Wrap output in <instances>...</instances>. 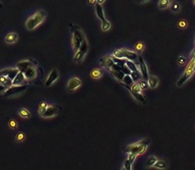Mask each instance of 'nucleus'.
Listing matches in <instances>:
<instances>
[{
  "label": "nucleus",
  "instance_id": "nucleus-1",
  "mask_svg": "<svg viewBox=\"0 0 195 170\" xmlns=\"http://www.w3.org/2000/svg\"><path fill=\"white\" fill-rule=\"evenodd\" d=\"M150 143V139H143L141 141L135 143V144H132V145H129L125 148V152L127 153H133V154H136V155H141L146 151L147 149V146L149 145Z\"/></svg>",
  "mask_w": 195,
  "mask_h": 170
},
{
  "label": "nucleus",
  "instance_id": "nucleus-2",
  "mask_svg": "<svg viewBox=\"0 0 195 170\" xmlns=\"http://www.w3.org/2000/svg\"><path fill=\"white\" fill-rule=\"evenodd\" d=\"M46 16H47V13H46L45 10H39L34 15L29 18V20L26 21V28L29 31H32V30L36 29L38 26H40L45 21Z\"/></svg>",
  "mask_w": 195,
  "mask_h": 170
},
{
  "label": "nucleus",
  "instance_id": "nucleus-3",
  "mask_svg": "<svg viewBox=\"0 0 195 170\" xmlns=\"http://www.w3.org/2000/svg\"><path fill=\"white\" fill-rule=\"evenodd\" d=\"M71 28V33H72V47L73 50L76 51L77 49L80 47L81 43L84 41V34L77 26H73L72 24H70Z\"/></svg>",
  "mask_w": 195,
  "mask_h": 170
},
{
  "label": "nucleus",
  "instance_id": "nucleus-4",
  "mask_svg": "<svg viewBox=\"0 0 195 170\" xmlns=\"http://www.w3.org/2000/svg\"><path fill=\"white\" fill-rule=\"evenodd\" d=\"M195 72V58L191 57L190 61L188 62V65L186 66L185 70H184L182 76L179 79V81L177 82V87H182Z\"/></svg>",
  "mask_w": 195,
  "mask_h": 170
},
{
  "label": "nucleus",
  "instance_id": "nucleus-5",
  "mask_svg": "<svg viewBox=\"0 0 195 170\" xmlns=\"http://www.w3.org/2000/svg\"><path fill=\"white\" fill-rule=\"evenodd\" d=\"M113 55L115 57H118V58H123L126 60H131L133 62L138 61V53L130 50H127V49H117L113 52Z\"/></svg>",
  "mask_w": 195,
  "mask_h": 170
},
{
  "label": "nucleus",
  "instance_id": "nucleus-6",
  "mask_svg": "<svg viewBox=\"0 0 195 170\" xmlns=\"http://www.w3.org/2000/svg\"><path fill=\"white\" fill-rule=\"evenodd\" d=\"M87 50H89V44H87V41L84 39L83 42L81 43L80 47L75 51V54H74V57H73L74 62L79 63L80 61H82L84 58V56H86Z\"/></svg>",
  "mask_w": 195,
  "mask_h": 170
},
{
  "label": "nucleus",
  "instance_id": "nucleus-7",
  "mask_svg": "<svg viewBox=\"0 0 195 170\" xmlns=\"http://www.w3.org/2000/svg\"><path fill=\"white\" fill-rule=\"evenodd\" d=\"M27 86V85H20V86H11L9 88H7L5 90V92L3 93V97H10V96H13L15 94H18V93H21L24 91H26Z\"/></svg>",
  "mask_w": 195,
  "mask_h": 170
},
{
  "label": "nucleus",
  "instance_id": "nucleus-8",
  "mask_svg": "<svg viewBox=\"0 0 195 170\" xmlns=\"http://www.w3.org/2000/svg\"><path fill=\"white\" fill-rule=\"evenodd\" d=\"M130 92H131V95H132L137 101H139V102L142 104H146V100H145V98L143 97V95L141 94V89L137 83H134L133 86L131 87Z\"/></svg>",
  "mask_w": 195,
  "mask_h": 170
},
{
  "label": "nucleus",
  "instance_id": "nucleus-9",
  "mask_svg": "<svg viewBox=\"0 0 195 170\" xmlns=\"http://www.w3.org/2000/svg\"><path fill=\"white\" fill-rule=\"evenodd\" d=\"M59 112V108L58 106H49L46 108V110L44 113L41 114V116L43 118H50V117H53L55 115H57Z\"/></svg>",
  "mask_w": 195,
  "mask_h": 170
},
{
  "label": "nucleus",
  "instance_id": "nucleus-10",
  "mask_svg": "<svg viewBox=\"0 0 195 170\" xmlns=\"http://www.w3.org/2000/svg\"><path fill=\"white\" fill-rule=\"evenodd\" d=\"M138 61H139V71H140V73H141V78L147 81L148 76H149V75H148L147 66H146V64H145L144 59L142 58L141 55L138 56Z\"/></svg>",
  "mask_w": 195,
  "mask_h": 170
},
{
  "label": "nucleus",
  "instance_id": "nucleus-11",
  "mask_svg": "<svg viewBox=\"0 0 195 170\" xmlns=\"http://www.w3.org/2000/svg\"><path fill=\"white\" fill-rule=\"evenodd\" d=\"M81 84V81L78 78H71L67 83V90L69 92H72L77 89L78 87H80Z\"/></svg>",
  "mask_w": 195,
  "mask_h": 170
},
{
  "label": "nucleus",
  "instance_id": "nucleus-12",
  "mask_svg": "<svg viewBox=\"0 0 195 170\" xmlns=\"http://www.w3.org/2000/svg\"><path fill=\"white\" fill-rule=\"evenodd\" d=\"M59 78V72L57 69H53L50 72V75H48V79H46V83H45V86L46 87H50L51 85H53L55 82Z\"/></svg>",
  "mask_w": 195,
  "mask_h": 170
},
{
  "label": "nucleus",
  "instance_id": "nucleus-13",
  "mask_svg": "<svg viewBox=\"0 0 195 170\" xmlns=\"http://www.w3.org/2000/svg\"><path fill=\"white\" fill-rule=\"evenodd\" d=\"M26 82V76H24V72L18 71L17 75H15V78L12 79V86H20V85H24Z\"/></svg>",
  "mask_w": 195,
  "mask_h": 170
},
{
  "label": "nucleus",
  "instance_id": "nucleus-14",
  "mask_svg": "<svg viewBox=\"0 0 195 170\" xmlns=\"http://www.w3.org/2000/svg\"><path fill=\"white\" fill-rule=\"evenodd\" d=\"M24 75L26 76L27 79H33L36 78V75H37V70H36V68L34 67V65H32V66H30L29 68H27V69L24 70Z\"/></svg>",
  "mask_w": 195,
  "mask_h": 170
},
{
  "label": "nucleus",
  "instance_id": "nucleus-15",
  "mask_svg": "<svg viewBox=\"0 0 195 170\" xmlns=\"http://www.w3.org/2000/svg\"><path fill=\"white\" fill-rule=\"evenodd\" d=\"M34 65V62H32L31 60H26V61H20L17 63V69L21 71V72H24V70L27 68H29L30 66Z\"/></svg>",
  "mask_w": 195,
  "mask_h": 170
},
{
  "label": "nucleus",
  "instance_id": "nucleus-16",
  "mask_svg": "<svg viewBox=\"0 0 195 170\" xmlns=\"http://www.w3.org/2000/svg\"><path fill=\"white\" fill-rule=\"evenodd\" d=\"M95 6H96V13H97L98 18L101 21H104L105 20V13H104V9H103V7H102V4L97 3Z\"/></svg>",
  "mask_w": 195,
  "mask_h": 170
},
{
  "label": "nucleus",
  "instance_id": "nucleus-17",
  "mask_svg": "<svg viewBox=\"0 0 195 170\" xmlns=\"http://www.w3.org/2000/svg\"><path fill=\"white\" fill-rule=\"evenodd\" d=\"M122 83H123V85L126 87V88H128L129 90L131 89L130 87H132L133 85H134V82H133V79H131V76H130V75H124V78H123V79H122Z\"/></svg>",
  "mask_w": 195,
  "mask_h": 170
},
{
  "label": "nucleus",
  "instance_id": "nucleus-18",
  "mask_svg": "<svg viewBox=\"0 0 195 170\" xmlns=\"http://www.w3.org/2000/svg\"><path fill=\"white\" fill-rule=\"evenodd\" d=\"M17 38H18V36L16 33H9V34L5 37V42L7 44H13L17 41Z\"/></svg>",
  "mask_w": 195,
  "mask_h": 170
},
{
  "label": "nucleus",
  "instance_id": "nucleus-19",
  "mask_svg": "<svg viewBox=\"0 0 195 170\" xmlns=\"http://www.w3.org/2000/svg\"><path fill=\"white\" fill-rule=\"evenodd\" d=\"M147 84H148V87L152 88V89H153V88L158 87V85H159V79L156 78V76H155V75L148 76V79H147Z\"/></svg>",
  "mask_w": 195,
  "mask_h": 170
},
{
  "label": "nucleus",
  "instance_id": "nucleus-20",
  "mask_svg": "<svg viewBox=\"0 0 195 170\" xmlns=\"http://www.w3.org/2000/svg\"><path fill=\"white\" fill-rule=\"evenodd\" d=\"M0 84L3 85V86L7 89V88L12 86V79L7 78V76H1V78H0Z\"/></svg>",
  "mask_w": 195,
  "mask_h": 170
},
{
  "label": "nucleus",
  "instance_id": "nucleus-21",
  "mask_svg": "<svg viewBox=\"0 0 195 170\" xmlns=\"http://www.w3.org/2000/svg\"><path fill=\"white\" fill-rule=\"evenodd\" d=\"M170 8H171L172 12L178 13V12H180V10H181V5H180V3H178L177 1H171Z\"/></svg>",
  "mask_w": 195,
  "mask_h": 170
},
{
  "label": "nucleus",
  "instance_id": "nucleus-22",
  "mask_svg": "<svg viewBox=\"0 0 195 170\" xmlns=\"http://www.w3.org/2000/svg\"><path fill=\"white\" fill-rule=\"evenodd\" d=\"M110 72L113 75L115 79H117L118 81H120V82L122 81L123 78H124V75H125L121 70H110Z\"/></svg>",
  "mask_w": 195,
  "mask_h": 170
},
{
  "label": "nucleus",
  "instance_id": "nucleus-23",
  "mask_svg": "<svg viewBox=\"0 0 195 170\" xmlns=\"http://www.w3.org/2000/svg\"><path fill=\"white\" fill-rule=\"evenodd\" d=\"M170 4H171V1L170 0H160L159 1V8L162 10L167 9V8L170 7Z\"/></svg>",
  "mask_w": 195,
  "mask_h": 170
},
{
  "label": "nucleus",
  "instance_id": "nucleus-24",
  "mask_svg": "<svg viewBox=\"0 0 195 170\" xmlns=\"http://www.w3.org/2000/svg\"><path fill=\"white\" fill-rule=\"evenodd\" d=\"M103 75V70L102 69H99V68H95V69L92 70V72H90V76H92L93 79H100L101 76Z\"/></svg>",
  "mask_w": 195,
  "mask_h": 170
},
{
  "label": "nucleus",
  "instance_id": "nucleus-25",
  "mask_svg": "<svg viewBox=\"0 0 195 170\" xmlns=\"http://www.w3.org/2000/svg\"><path fill=\"white\" fill-rule=\"evenodd\" d=\"M18 114H20V117H23V118H31V112H30L26 108H21L20 111H18Z\"/></svg>",
  "mask_w": 195,
  "mask_h": 170
},
{
  "label": "nucleus",
  "instance_id": "nucleus-26",
  "mask_svg": "<svg viewBox=\"0 0 195 170\" xmlns=\"http://www.w3.org/2000/svg\"><path fill=\"white\" fill-rule=\"evenodd\" d=\"M130 76H131V79H133L134 83H137V82L139 81V79H142L141 78V73H140V71H139V70L131 71V72H130Z\"/></svg>",
  "mask_w": 195,
  "mask_h": 170
},
{
  "label": "nucleus",
  "instance_id": "nucleus-27",
  "mask_svg": "<svg viewBox=\"0 0 195 170\" xmlns=\"http://www.w3.org/2000/svg\"><path fill=\"white\" fill-rule=\"evenodd\" d=\"M125 64L131 71H137V70H138L136 63H135V62H133V61H131V60H126Z\"/></svg>",
  "mask_w": 195,
  "mask_h": 170
},
{
  "label": "nucleus",
  "instance_id": "nucleus-28",
  "mask_svg": "<svg viewBox=\"0 0 195 170\" xmlns=\"http://www.w3.org/2000/svg\"><path fill=\"white\" fill-rule=\"evenodd\" d=\"M153 166H155L156 169H167V167H168L167 163L163 160H156V162L155 163Z\"/></svg>",
  "mask_w": 195,
  "mask_h": 170
},
{
  "label": "nucleus",
  "instance_id": "nucleus-29",
  "mask_svg": "<svg viewBox=\"0 0 195 170\" xmlns=\"http://www.w3.org/2000/svg\"><path fill=\"white\" fill-rule=\"evenodd\" d=\"M101 28L104 32H107L111 29V23L109 21H107L106 18L104 21H102V24H101Z\"/></svg>",
  "mask_w": 195,
  "mask_h": 170
},
{
  "label": "nucleus",
  "instance_id": "nucleus-30",
  "mask_svg": "<svg viewBox=\"0 0 195 170\" xmlns=\"http://www.w3.org/2000/svg\"><path fill=\"white\" fill-rule=\"evenodd\" d=\"M134 48H135V51H136V53H139L140 54L142 51H143V49H144V44L142 43V42H137L135 44V46H134Z\"/></svg>",
  "mask_w": 195,
  "mask_h": 170
},
{
  "label": "nucleus",
  "instance_id": "nucleus-31",
  "mask_svg": "<svg viewBox=\"0 0 195 170\" xmlns=\"http://www.w3.org/2000/svg\"><path fill=\"white\" fill-rule=\"evenodd\" d=\"M177 27H178L179 29L184 30V29H186V28L188 27V24H187V21H186L185 20H180V21L177 23Z\"/></svg>",
  "mask_w": 195,
  "mask_h": 170
},
{
  "label": "nucleus",
  "instance_id": "nucleus-32",
  "mask_svg": "<svg viewBox=\"0 0 195 170\" xmlns=\"http://www.w3.org/2000/svg\"><path fill=\"white\" fill-rule=\"evenodd\" d=\"M47 107H48V104L47 103H46V102H41L40 105H39V110H38V111H39V114L41 115L42 113H44Z\"/></svg>",
  "mask_w": 195,
  "mask_h": 170
},
{
  "label": "nucleus",
  "instance_id": "nucleus-33",
  "mask_svg": "<svg viewBox=\"0 0 195 170\" xmlns=\"http://www.w3.org/2000/svg\"><path fill=\"white\" fill-rule=\"evenodd\" d=\"M156 157H155V156H150L149 158L147 159V162H146V165L148 166V167H150V166H153L155 165V163L156 162Z\"/></svg>",
  "mask_w": 195,
  "mask_h": 170
},
{
  "label": "nucleus",
  "instance_id": "nucleus-34",
  "mask_svg": "<svg viewBox=\"0 0 195 170\" xmlns=\"http://www.w3.org/2000/svg\"><path fill=\"white\" fill-rule=\"evenodd\" d=\"M185 63H186V57L182 55V54H180V55L178 56V64L181 66V65H184Z\"/></svg>",
  "mask_w": 195,
  "mask_h": 170
},
{
  "label": "nucleus",
  "instance_id": "nucleus-35",
  "mask_svg": "<svg viewBox=\"0 0 195 170\" xmlns=\"http://www.w3.org/2000/svg\"><path fill=\"white\" fill-rule=\"evenodd\" d=\"M138 85H139V87H140L141 90L147 89V87H148V84H147V81H146V79H141V81L138 83Z\"/></svg>",
  "mask_w": 195,
  "mask_h": 170
},
{
  "label": "nucleus",
  "instance_id": "nucleus-36",
  "mask_svg": "<svg viewBox=\"0 0 195 170\" xmlns=\"http://www.w3.org/2000/svg\"><path fill=\"white\" fill-rule=\"evenodd\" d=\"M24 138H26V135H24V133H18L17 135H16L15 141L16 142H21V141H24Z\"/></svg>",
  "mask_w": 195,
  "mask_h": 170
},
{
  "label": "nucleus",
  "instance_id": "nucleus-37",
  "mask_svg": "<svg viewBox=\"0 0 195 170\" xmlns=\"http://www.w3.org/2000/svg\"><path fill=\"white\" fill-rule=\"evenodd\" d=\"M136 157H137L136 154H133V153H128V160L130 161V162L132 163V164H133L134 160H135Z\"/></svg>",
  "mask_w": 195,
  "mask_h": 170
},
{
  "label": "nucleus",
  "instance_id": "nucleus-38",
  "mask_svg": "<svg viewBox=\"0 0 195 170\" xmlns=\"http://www.w3.org/2000/svg\"><path fill=\"white\" fill-rule=\"evenodd\" d=\"M131 166H132V163L130 162V161L128 160H126L125 162H124V169H126V170H130L131 169Z\"/></svg>",
  "mask_w": 195,
  "mask_h": 170
},
{
  "label": "nucleus",
  "instance_id": "nucleus-39",
  "mask_svg": "<svg viewBox=\"0 0 195 170\" xmlns=\"http://www.w3.org/2000/svg\"><path fill=\"white\" fill-rule=\"evenodd\" d=\"M8 125H9L10 128H15L16 127H17V123H16L14 119H10L9 122H8Z\"/></svg>",
  "mask_w": 195,
  "mask_h": 170
},
{
  "label": "nucleus",
  "instance_id": "nucleus-40",
  "mask_svg": "<svg viewBox=\"0 0 195 170\" xmlns=\"http://www.w3.org/2000/svg\"><path fill=\"white\" fill-rule=\"evenodd\" d=\"M87 4L93 6V5H96L97 4V0H87Z\"/></svg>",
  "mask_w": 195,
  "mask_h": 170
},
{
  "label": "nucleus",
  "instance_id": "nucleus-41",
  "mask_svg": "<svg viewBox=\"0 0 195 170\" xmlns=\"http://www.w3.org/2000/svg\"><path fill=\"white\" fill-rule=\"evenodd\" d=\"M5 90H6V88H5V87L3 86V85L0 84V93H4Z\"/></svg>",
  "mask_w": 195,
  "mask_h": 170
},
{
  "label": "nucleus",
  "instance_id": "nucleus-42",
  "mask_svg": "<svg viewBox=\"0 0 195 170\" xmlns=\"http://www.w3.org/2000/svg\"><path fill=\"white\" fill-rule=\"evenodd\" d=\"M147 1H148V0H135L136 3H139V4L144 3V2H147Z\"/></svg>",
  "mask_w": 195,
  "mask_h": 170
},
{
  "label": "nucleus",
  "instance_id": "nucleus-43",
  "mask_svg": "<svg viewBox=\"0 0 195 170\" xmlns=\"http://www.w3.org/2000/svg\"><path fill=\"white\" fill-rule=\"evenodd\" d=\"M191 57H193V58H195V48L192 50V52H191Z\"/></svg>",
  "mask_w": 195,
  "mask_h": 170
},
{
  "label": "nucleus",
  "instance_id": "nucleus-44",
  "mask_svg": "<svg viewBox=\"0 0 195 170\" xmlns=\"http://www.w3.org/2000/svg\"><path fill=\"white\" fill-rule=\"evenodd\" d=\"M105 1H106V0H97V3H99V4H103Z\"/></svg>",
  "mask_w": 195,
  "mask_h": 170
},
{
  "label": "nucleus",
  "instance_id": "nucleus-45",
  "mask_svg": "<svg viewBox=\"0 0 195 170\" xmlns=\"http://www.w3.org/2000/svg\"><path fill=\"white\" fill-rule=\"evenodd\" d=\"M0 7H2V3H1V2H0Z\"/></svg>",
  "mask_w": 195,
  "mask_h": 170
},
{
  "label": "nucleus",
  "instance_id": "nucleus-46",
  "mask_svg": "<svg viewBox=\"0 0 195 170\" xmlns=\"http://www.w3.org/2000/svg\"><path fill=\"white\" fill-rule=\"evenodd\" d=\"M193 4L195 5V0H193Z\"/></svg>",
  "mask_w": 195,
  "mask_h": 170
},
{
  "label": "nucleus",
  "instance_id": "nucleus-47",
  "mask_svg": "<svg viewBox=\"0 0 195 170\" xmlns=\"http://www.w3.org/2000/svg\"><path fill=\"white\" fill-rule=\"evenodd\" d=\"M170 1H172V0H170Z\"/></svg>",
  "mask_w": 195,
  "mask_h": 170
}]
</instances>
